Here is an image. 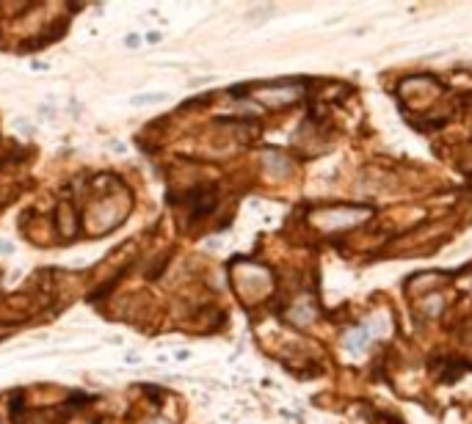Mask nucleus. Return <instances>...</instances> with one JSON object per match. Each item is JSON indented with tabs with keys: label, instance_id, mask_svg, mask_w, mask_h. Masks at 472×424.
<instances>
[{
	"label": "nucleus",
	"instance_id": "nucleus-3",
	"mask_svg": "<svg viewBox=\"0 0 472 424\" xmlns=\"http://www.w3.org/2000/svg\"><path fill=\"white\" fill-rule=\"evenodd\" d=\"M298 97H301L298 86H276V88H268V91H257V99H262L265 105H274V107L290 105Z\"/></svg>",
	"mask_w": 472,
	"mask_h": 424
},
{
	"label": "nucleus",
	"instance_id": "nucleus-5",
	"mask_svg": "<svg viewBox=\"0 0 472 424\" xmlns=\"http://www.w3.org/2000/svg\"><path fill=\"white\" fill-rule=\"evenodd\" d=\"M265 166H268V171L274 176H287L290 174V168H293V163L287 160L285 155H279V151H268L265 155Z\"/></svg>",
	"mask_w": 472,
	"mask_h": 424
},
{
	"label": "nucleus",
	"instance_id": "nucleus-2",
	"mask_svg": "<svg viewBox=\"0 0 472 424\" xmlns=\"http://www.w3.org/2000/svg\"><path fill=\"white\" fill-rule=\"evenodd\" d=\"M381 328H384V317H373V320L362 322V325H356L354 331H348V333H345V339H343L345 350H348L351 356H359V353H364L384 333Z\"/></svg>",
	"mask_w": 472,
	"mask_h": 424
},
{
	"label": "nucleus",
	"instance_id": "nucleus-1",
	"mask_svg": "<svg viewBox=\"0 0 472 424\" xmlns=\"http://www.w3.org/2000/svg\"><path fill=\"white\" fill-rule=\"evenodd\" d=\"M364 218H370L367 207H323L310 212V223L318 232H345L364 223Z\"/></svg>",
	"mask_w": 472,
	"mask_h": 424
},
{
	"label": "nucleus",
	"instance_id": "nucleus-4",
	"mask_svg": "<svg viewBox=\"0 0 472 424\" xmlns=\"http://www.w3.org/2000/svg\"><path fill=\"white\" fill-rule=\"evenodd\" d=\"M315 317H318V309H315V303L310 297H304V300H301L298 306H293V312H290V320L295 325H310Z\"/></svg>",
	"mask_w": 472,
	"mask_h": 424
}]
</instances>
